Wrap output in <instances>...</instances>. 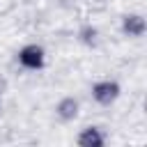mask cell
Listing matches in <instances>:
<instances>
[{
  "label": "cell",
  "instance_id": "3957f363",
  "mask_svg": "<svg viewBox=\"0 0 147 147\" xmlns=\"http://www.w3.org/2000/svg\"><path fill=\"white\" fill-rule=\"evenodd\" d=\"M78 110H80V106H78L76 96H62L55 106V115L60 122H74L78 117Z\"/></svg>",
  "mask_w": 147,
  "mask_h": 147
},
{
  "label": "cell",
  "instance_id": "277c9868",
  "mask_svg": "<svg viewBox=\"0 0 147 147\" xmlns=\"http://www.w3.org/2000/svg\"><path fill=\"white\" fill-rule=\"evenodd\" d=\"M122 30H124V34H129V37H133V39H138V37H142V34H145L147 23H145L142 14H126V16L122 18Z\"/></svg>",
  "mask_w": 147,
  "mask_h": 147
},
{
  "label": "cell",
  "instance_id": "5b68a950",
  "mask_svg": "<svg viewBox=\"0 0 147 147\" xmlns=\"http://www.w3.org/2000/svg\"><path fill=\"white\" fill-rule=\"evenodd\" d=\"M76 142H78L80 147H101V145L106 142V136H103L96 126H85V129L78 133Z\"/></svg>",
  "mask_w": 147,
  "mask_h": 147
},
{
  "label": "cell",
  "instance_id": "6da1fadb",
  "mask_svg": "<svg viewBox=\"0 0 147 147\" xmlns=\"http://www.w3.org/2000/svg\"><path fill=\"white\" fill-rule=\"evenodd\" d=\"M119 92H122V87L113 78H103V80H96L92 85V99L99 106H113L119 99Z\"/></svg>",
  "mask_w": 147,
  "mask_h": 147
},
{
  "label": "cell",
  "instance_id": "7a4b0ae2",
  "mask_svg": "<svg viewBox=\"0 0 147 147\" xmlns=\"http://www.w3.org/2000/svg\"><path fill=\"white\" fill-rule=\"evenodd\" d=\"M18 62H21V67H25L30 71H39L46 64V53L39 44H28L18 51Z\"/></svg>",
  "mask_w": 147,
  "mask_h": 147
},
{
  "label": "cell",
  "instance_id": "8992f818",
  "mask_svg": "<svg viewBox=\"0 0 147 147\" xmlns=\"http://www.w3.org/2000/svg\"><path fill=\"white\" fill-rule=\"evenodd\" d=\"M96 37H99V32H96V28H92V25H85V28L80 30V41L87 44V46H94V44H96Z\"/></svg>",
  "mask_w": 147,
  "mask_h": 147
}]
</instances>
